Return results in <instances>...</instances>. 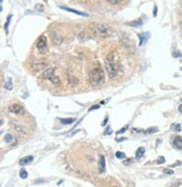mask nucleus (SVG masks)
I'll return each mask as SVG.
<instances>
[{"instance_id":"34","label":"nucleus","mask_w":182,"mask_h":187,"mask_svg":"<svg viewBox=\"0 0 182 187\" xmlns=\"http://www.w3.org/2000/svg\"><path fill=\"white\" fill-rule=\"evenodd\" d=\"M130 163H133V159H128V160L124 161V164L125 165H128V164H130Z\"/></svg>"},{"instance_id":"5","label":"nucleus","mask_w":182,"mask_h":187,"mask_svg":"<svg viewBox=\"0 0 182 187\" xmlns=\"http://www.w3.org/2000/svg\"><path fill=\"white\" fill-rule=\"evenodd\" d=\"M47 62L46 61H42V59H39V61H34L32 63V67L35 71H42V69H46L47 67Z\"/></svg>"},{"instance_id":"18","label":"nucleus","mask_w":182,"mask_h":187,"mask_svg":"<svg viewBox=\"0 0 182 187\" xmlns=\"http://www.w3.org/2000/svg\"><path fill=\"white\" fill-rule=\"evenodd\" d=\"M5 88H6L7 90H13V80H11V77H9L8 79V81H7V83L5 84Z\"/></svg>"},{"instance_id":"10","label":"nucleus","mask_w":182,"mask_h":187,"mask_svg":"<svg viewBox=\"0 0 182 187\" xmlns=\"http://www.w3.org/2000/svg\"><path fill=\"white\" fill-rule=\"evenodd\" d=\"M138 38H140V45L142 46L145 42H146L148 38H150V33H143V34H138Z\"/></svg>"},{"instance_id":"24","label":"nucleus","mask_w":182,"mask_h":187,"mask_svg":"<svg viewBox=\"0 0 182 187\" xmlns=\"http://www.w3.org/2000/svg\"><path fill=\"white\" fill-rule=\"evenodd\" d=\"M116 157H117L118 159H125V154L121 152V151H117V152H116Z\"/></svg>"},{"instance_id":"23","label":"nucleus","mask_w":182,"mask_h":187,"mask_svg":"<svg viewBox=\"0 0 182 187\" xmlns=\"http://www.w3.org/2000/svg\"><path fill=\"white\" fill-rule=\"evenodd\" d=\"M172 129H173V131H176V132H179L181 131V125H172Z\"/></svg>"},{"instance_id":"6","label":"nucleus","mask_w":182,"mask_h":187,"mask_svg":"<svg viewBox=\"0 0 182 187\" xmlns=\"http://www.w3.org/2000/svg\"><path fill=\"white\" fill-rule=\"evenodd\" d=\"M10 113H14V114H20L24 112V108L20 104H17V103H14V104L9 105L8 108Z\"/></svg>"},{"instance_id":"19","label":"nucleus","mask_w":182,"mask_h":187,"mask_svg":"<svg viewBox=\"0 0 182 187\" xmlns=\"http://www.w3.org/2000/svg\"><path fill=\"white\" fill-rule=\"evenodd\" d=\"M11 18H13V15H9V16L7 17V21H6V25H5V30H6V34H8V26H9Z\"/></svg>"},{"instance_id":"28","label":"nucleus","mask_w":182,"mask_h":187,"mask_svg":"<svg viewBox=\"0 0 182 187\" xmlns=\"http://www.w3.org/2000/svg\"><path fill=\"white\" fill-rule=\"evenodd\" d=\"M104 133H105V136L111 135V133H113V131H111V128H110V127H107V129H106V131H105Z\"/></svg>"},{"instance_id":"30","label":"nucleus","mask_w":182,"mask_h":187,"mask_svg":"<svg viewBox=\"0 0 182 187\" xmlns=\"http://www.w3.org/2000/svg\"><path fill=\"white\" fill-rule=\"evenodd\" d=\"M165 163V159H164V157H159V159H157V164H164Z\"/></svg>"},{"instance_id":"27","label":"nucleus","mask_w":182,"mask_h":187,"mask_svg":"<svg viewBox=\"0 0 182 187\" xmlns=\"http://www.w3.org/2000/svg\"><path fill=\"white\" fill-rule=\"evenodd\" d=\"M163 173H164V174H168V175H173V174H174L172 169H168V168H165V169L163 170Z\"/></svg>"},{"instance_id":"15","label":"nucleus","mask_w":182,"mask_h":187,"mask_svg":"<svg viewBox=\"0 0 182 187\" xmlns=\"http://www.w3.org/2000/svg\"><path fill=\"white\" fill-rule=\"evenodd\" d=\"M142 24H143L142 19H137V20H134V21H130V23H127V25L132 27H140L142 26Z\"/></svg>"},{"instance_id":"7","label":"nucleus","mask_w":182,"mask_h":187,"mask_svg":"<svg viewBox=\"0 0 182 187\" xmlns=\"http://www.w3.org/2000/svg\"><path fill=\"white\" fill-rule=\"evenodd\" d=\"M61 9L65 10V11H69V13H75V15H78V16H82V17L89 16L88 13H82V11H79V10H74V9H72V8H69V7H61Z\"/></svg>"},{"instance_id":"35","label":"nucleus","mask_w":182,"mask_h":187,"mask_svg":"<svg viewBox=\"0 0 182 187\" xmlns=\"http://www.w3.org/2000/svg\"><path fill=\"white\" fill-rule=\"evenodd\" d=\"M124 140H126V138H117V142H121V141H124Z\"/></svg>"},{"instance_id":"21","label":"nucleus","mask_w":182,"mask_h":187,"mask_svg":"<svg viewBox=\"0 0 182 187\" xmlns=\"http://www.w3.org/2000/svg\"><path fill=\"white\" fill-rule=\"evenodd\" d=\"M14 139L13 135H10V133H7L6 136H5V141H6L7 144H9V142H11Z\"/></svg>"},{"instance_id":"20","label":"nucleus","mask_w":182,"mask_h":187,"mask_svg":"<svg viewBox=\"0 0 182 187\" xmlns=\"http://www.w3.org/2000/svg\"><path fill=\"white\" fill-rule=\"evenodd\" d=\"M155 132H157V128L153 127V128H148L147 130H145V131H144V133H146V135H151V133H155Z\"/></svg>"},{"instance_id":"36","label":"nucleus","mask_w":182,"mask_h":187,"mask_svg":"<svg viewBox=\"0 0 182 187\" xmlns=\"http://www.w3.org/2000/svg\"><path fill=\"white\" fill-rule=\"evenodd\" d=\"M107 121H108V117L104 120V122H102V125H107Z\"/></svg>"},{"instance_id":"26","label":"nucleus","mask_w":182,"mask_h":187,"mask_svg":"<svg viewBox=\"0 0 182 187\" xmlns=\"http://www.w3.org/2000/svg\"><path fill=\"white\" fill-rule=\"evenodd\" d=\"M99 108H100V105H99V104H97V105H91L90 108H89L88 111L91 112V111H93V110H98Z\"/></svg>"},{"instance_id":"3","label":"nucleus","mask_w":182,"mask_h":187,"mask_svg":"<svg viewBox=\"0 0 182 187\" xmlns=\"http://www.w3.org/2000/svg\"><path fill=\"white\" fill-rule=\"evenodd\" d=\"M91 32H93L97 36L101 37V38H106V37H109L113 33V30L109 28L106 25H102V24H92L90 26Z\"/></svg>"},{"instance_id":"12","label":"nucleus","mask_w":182,"mask_h":187,"mask_svg":"<svg viewBox=\"0 0 182 187\" xmlns=\"http://www.w3.org/2000/svg\"><path fill=\"white\" fill-rule=\"evenodd\" d=\"M68 80H69V83L71 84V85H77L79 83V80H78V77H75L74 75H72V74H70V75L68 76Z\"/></svg>"},{"instance_id":"29","label":"nucleus","mask_w":182,"mask_h":187,"mask_svg":"<svg viewBox=\"0 0 182 187\" xmlns=\"http://www.w3.org/2000/svg\"><path fill=\"white\" fill-rule=\"evenodd\" d=\"M127 128H128V125H125V127H124V128H121V130H118L117 133H118V135H119V133H124V132L127 130Z\"/></svg>"},{"instance_id":"14","label":"nucleus","mask_w":182,"mask_h":187,"mask_svg":"<svg viewBox=\"0 0 182 187\" xmlns=\"http://www.w3.org/2000/svg\"><path fill=\"white\" fill-rule=\"evenodd\" d=\"M74 119L73 118H69V119H60V122H61V125H72V123H74Z\"/></svg>"},{"instance_id":"4","label":"nucleus","mask_w":182,"mask_h":187,"mask_svg":"<svg viewBox=\"0 0 182 187\" xmlns=\"http://www.w3.org/2000/svg\"><path fill=\"white\" fill-rule=\"evenodd\" d=\"M37 49H38L41 53H46L47 52V39H46L45 36H41L37 40Z\"/></svg>"},{"instance_id":"16","label":"nucleus","mask_w":182,"mask_h":187,"mask_svg":"<svg viewBox=\"0 0 182 187\" xmlns=\"http://www.w3.org/2000/svg\"><path fill=\"white\" fill-rule=\"evenodd\" d=\"M145 155V148H143V147H140V148H138L137 149V151H136V157L140 159V158H142Z\"/></svg>"},{"instance_id":"8","label":"nucleus","mask_w":182,"mask_h":187,"mask_svg":"<svg viewBox=\"0 0 182 187\" xmlns=\"http://www.w3.org/2000/svg\"><path fill=\"white\" fill-rule=\"evenodd\" d=\"M105 166H106L105 157L104 156H100V158H99V163H98V168H99V173H100V174L105 173Z\"/></svg>"},{"instance_id":"37","label":"nucleus","mask_w":182,"mask_h":187,"mask_svg":"<svg viewBox=\"0 0 182 187\" xmlns=\"http://www.w3.org/2000/svg\"><path fill=\"white\" fill-rule=\"evenodd\" d=\"M171 186H182L181 183H176V184H172Z\"/></svg>"},{"instance_id":"2","label":"nucleus","mask_w":182,"mask_h":187,"mask_svg":"<svg viewBox=\"0 0 182 187\" xmlns=\"http://www.w3.org/2000/svg\"><path fill=\"white\" fill-rule=\"evenodd\" d=\"M89 81L92 85L97 86L105 83V71L99 64L93 66L89 74Z\"/></svg>"},{"instance_id":"13","label":"nucleus","mask_w":182,"mask_h":187,"mask_svg":"<svg viewBox=\"0 0 182 187\" xmlns=\"http://www.w3.org/2000/svg\"><path fill=\"white\" fill-rule=\"evenodd\" d=\"M173 144L178 149H182V138L181 137H176L173 139Z\"/></svg>"},{"instance_id":"11","label":"nucleus","mask_w":182,"mask_h":187,"mask_svg":"<svg viewBox=\"0 0 182 187\" xmlns=\"http://www.w3.org/2000/svg\"><path fill=\"white\" fill-rule=\"evenodd\" d=\"M53 72H54V69H46L44 72H43V74H42V77L44 80H46V79H49L51 76L53 75Z\"/></svg>"},{"instance_id":"22","label":"nucleus","mask_w":182,"mask_h":187,"mask_svg":"<svg viewBox=\"0 0 182 187\" xmlns=\"http://www.w3.org/2000/svg\"><path fill=\"white\" fill-rule=\"evenodd\" d=\"M28 177V174H27V171L25 169H22L20 170V178H23V179H26Z\"/></svg>"},{"instance_id":"33","label":"nucleus","mask_w":182,"mask_h":187,"mask_svg":"<svg viewBox=\"0 0 182 187\" xmlns=\"http://www.w3.org/2000/svg\"><path fill=\"white\" fill-rule=\"evenodd\" d=\"M36 9L38 10V11H43V6H41V5H36Z\"/></svg>"},{"instance_id":"31","label":"nucleus","mask_w":182,"mask_h":187,"mask_svg":"<svg viewBox=\"0 0 182 187\" xmlns=\"http://www.w3.org/2000/svg\"><path fill=\"white\" fill-rule=\"evenodd\" d=\"M132 132H133V133H140V132H142V130H140V129L134 128V129H132Z\"/></svg>"},{"instance_id":"17","label":"nucleus","mask_w":182,"mask_h":187,"mask_svg":"<svg viewBox=\"0 0 182 187\" xmlns=\"http://www.w3.org/2000/svg\"><path fill=\"white\" fill-rule=\"evenodd\" d=\"M49 81H51V82L53 83V84H54V85H59L60 84V79H59V76H56V75H54V74H53L52 76H51V77H49Z\"/></svg>"},{"instance_id":"1","label":"nucleus","mask_w":182,"mask_h":187,"mask_svg":"<svg viewBox=\"0 0 182 187\" xmlns=\"http://www.w3.org/2000/svg\"><path fill=\"white\" fill-rule=\"evenodd\" d=\"M121 64L115 59V54L110 53L108 54L107 58H106V71L108 73V76L110 79H115L118 74L121 73Z\"/></svg>"},{"instance_id":"9","label":"nucleus","mask_w":182,"mask_h":187,"mask_svg":"<svg viewBox=\"0 0 182 187\" xmlns=\"http://www.w3.org/2000/svg\"><path fill=\"white\" fill-rule=\"evenodd\" d=\"M33 160H34V157H33V156H27V157H24V158H22V159H20L19 165H20V166H25V165L30 164Z\"/></svg>"},{"instance_id":"32","label":"nucleus","mask_w":182,"mask_h":187,"mask_svg":"<svg viewBox=\"0 0 182 187\" xmlns=\"http://www.w3.org/2000/svg\"><path fill=\"white\" fill-rule=\"evenodd\" d=\"M156 13H157V7L154 6V10H153V16L154 17H156V15H157Z\"/></svg>"},{"instance_id":"38","label":"nucleus","mask_w":182,"mask_h":187,"mask_svg":"<svg viewBox=\"0 0 182 187\" xmlns=\"http://www.w3.org/2000/svg\"><path fill=\"white\" fill-rule=\"evenodd\" d=\"M179 112H180V113H182V104L179 105Z\"/></svg>"},{"instance_id":"39","label":"nucleus","mask_w":182,"mask_h":187,"mask_svg":"<svg viewBox=\"0 0 182 187\" xmlns=\"http://www.w3.org/2000/svg\"><path fill=\"white\" fill-rule=\"evenodd\" d=\"M181 102H182V99H181Z\"/></svg>"},{"instance_id":"25","label":"nucleus","mask_w":182,"mask_h":187,"mask_svg":"<svg viewBox=\"0 0 182 187\" xmlns=\"http://www.w3.org/2000/svg\"><path fill=\"white\" fill-rule=\"evenodd\" d=\"M107 2H109L110 5H118V3H121L123 0H106Z\"/></svg>"}]
</instances>
